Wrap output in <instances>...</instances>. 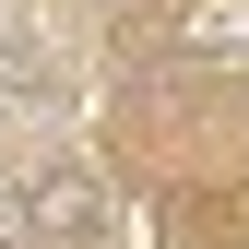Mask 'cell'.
Returning a JSON list of instances; mask_svg holds the SVG:
<instances>
[{
  "instance_id": "cell-1",
  "label": "cell",
  "mask_w": 249,
  "mask_h": 249,
  "mask_svg": "<svg viewBox=\"0 0 249 249\" xmlns=\"http://www.w3.org/2000/svg\"><path fill=\"white\" fill-rule=\"evenodd\" d=\"M95 237H107V190H95V166L48 154V166L24 178V249H95Z\"/></svg>"
},
{
  "instance_id": "cell-2",
  "label": "cell",
  "mask_w": 249,
  "mask_h": 249,
  "mask_svg": "<svg viewBox=\"0 0 249 249\" xmlns=\"http://www.w3.org/2000/svg\"><path fill=\"white\" fill-rule=\"evenodd\" d=\"M48 36H36V24H24V12H0V95H48Z\"/></svg>"
}]
</instances>
